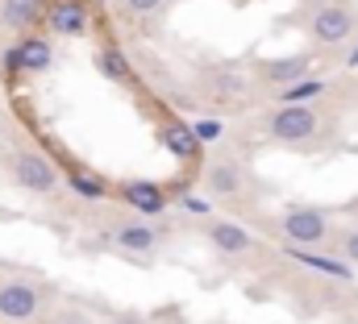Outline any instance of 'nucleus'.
I'll return each mask as SVG.
<instances>
[{"instance_id":"nucleus-1","label":"nucleus","mask_w":358,"mask_h":324,"mask_svg":"<svg viewBox=\"0 0 358 324\" xmlns=\"http://www.w3.org/2000/svg\"><path fill=\"white\" fill-rule=\"evenodd\" d=\"M304 29H308V38L317 46H342V42L355 38L358 13H355V4H346V0H321V4L308 8Z\"/></svg>"},{"instance_id":"nucleus-2","label":"nucleus","mask_w":358,"mask_h":324,"mask_svg":"<svg viewBox=\"0 0 358 324\" xmlns=\"http://www.w3.org/2000/svg\"><path fill=\"white\" fill-rule=\"evenodd\" d=\"M321 121L325 117L313 104H279L275 112H267V138L283 142V146H304V142L317 138Z\"/></svg>"},{"instance_id":"nucleus-3","label":"nucleus","mask_w":358,"mask_h":324,"mask_svg":"<svg viewBox=\"0 0 358 324\" xmlns=\"http://www.w3.org/2000/svg\"><path fill=\"white\" fill-rule=\"evenodd\" d=\"M279 233L292 245H321L334 237V216L325 208H308V204H296L279 216Z\"/></svg>"},{"instance_id":"nucleus-4","label":"nucleus","mask_w":358,"mask_h":324,"mask_svg":"<svg viewBox=\"0 0 358 324\" xmlns=\"http://www.w3.org/2000/svg\"><path fill=\"white\" fill-rule=\"evenodd\" d=\"M246 187H250V179H246V166L238 159L221 154V159H213L204 166V191L213 200H242Z\"/></svg>"},{"instance_id":"nucleus-5","label":"nucleus","mask_w":358,"mask_h":324,"mask_svg":"<svg viewBox=\"0 0 358 324\" xmlns=\"http://www.w3.org/2000/svg\"><path fill=\"white\" fill-rule=\"evenodd\" d=\"M13 179H17V187H25L34 196H46V191L59 187L55 162L46 159V154H38V150H17L13 154Z\"/></svg>"},{"instance_id":"nucleus-6","label":"nucleus","mask_w":358,"mask_h":324,"mask_svg":"<svg viewBox=\"0 0 358 324\" xmlns=\"http://www.w3.org/2000/svg\"><path fill=\"white\" fill-rule=\"evenodd\" d=\"M42 312V287L29 279L0 283V321H34Z\"/></svg>"},{"instance_id":"nucleus-7","label":"nucleus","mask_w":358,"mask_h":324,"mask_svg":"<svg viewBox=\"0 0 358 324\" xmlns=\"http://www.w3.org/2000/svg\"><path fill=\"white\" fill-rule=\"evenodd\" d=\"M204 237H208V245H213L221 258H246V253H255V245H259L242 225L221 221V216H208V221H204Z\"/></svg>"},{"instance_id":"nucleus-8","label":"nucleus","mask_w":358,"mask_h":324,"mask_svg":"<svg viewBox=\"0 0 358 324\" xmlns=\"http://www.w3.org/2000/svg\"><path fill=\"white\" fill-rule=\"evenodd\" d=\"M308 67H313V59L308 54H287V59H259L255 63V75L267 83V87H287V83L304 80L308 75Z\"/></svg>"},{"instance_id":"nucleus-9","label":"nucleus","mask_w":358,"mask_h":324,"mask_svg":"<svg viewBox=\"0 0 358 324\" xmlns=\"http://www.w3.org/2000/svg\"><path fill=\"white\" fill-rule=\"evenodd\" d=\"M46 25L59 38H80V34H88V8L80 0H55L46 8Z\"/></svg>"},{"instance_id":"nucleus-10","label":"nucleus","mask_w":358,"mask_h":324,"mask_svg":"<svg viewBox=\"0 0 358 324\" xmlns=\"http://www.w3.org/2000/svg\"><path fill=\"white\" fill-rule=\"evenodd\" d=\"M159 146H163L167 154H176V159H183V162L200 154V138H196V129H192L187 121H176V117L159 125Z\"/></svg>"},{"instance_id":"nucleus-11","label":"nucleus","mask_w":358,"mask_h":324,"mask_svg":"<svg viewBox=\"0 0 358 324\" xmlns=\"http://www.w3.org/2000/svg\"><path fill=\"white\" fill-rule=\"evenodd\" d=\"M121 200H125L134 212H142V216H159V212H167V191H163L159 183H146V179L125 183V187H121Z\"/></svg>"},{"instance_id":"nucleus-12","label":"nucleus","mask_w":358,"mask_h":324,"mask_svg":"<svg viewBox=\"0 0 358 324\" xmlns=\"http://www.w3.org/2000/svg\"><path fill=\"white\" fill-rule=\"evenodd\" d=\"M113 242H117V249H125V253H155L163 237H159L155 225H146V221H129V225L113 229Z\"/></svg>"},{"instance_id":"nucleus-13","label":"nucleus","mask_w":358,"mask_h":324,"mask_svg":"<svg viewBox=\"0 0 358 324\" xmlns=\"http://www.w3.org/2000/svg\"><path fill=\"white\" fill-rule=\"evenodd\" d=\"M8 67H21V71H46V67H50V46L38 42V38H29V42H21L17 50H8Z\"/></svg>"},{"instance_id":"nucleus-14","label":"nucleus","mask_w":358,"mask_h":324,"mask_svg":"<svg viewBox=\"0 0 358 324\" xmlns=\"http://www.w3.org/2000/svg\"><path fill=\"white\" fill-rule=\"evenodd\" d=\"M287 253H292L296 262H304V266H313V270L338 279V283H350V279H355V274H350V262H342V258H321V253H308L304 245H292Z\"/></svg>"},{"instance_id":"nucleus-15","label":"nucleus","mask_w":358,"mask_h":324,"mask_svg":"<svg viewBox=\"0 0 358 324\" xmlns=\"http://www.w3.org/2000/svg\"><path fill=\"white\" fill-rule=\"evenodd\" d=\"M96 71H100L104 80H113V83H129L134 80V67H129V59H125L117 46L96 50Z\"/></svg>"},{"instance_id":"nucleus-16","label":"nucleus","mask_w":358,"mask_h":324,"mask_svg":"<svg viewBox=\"0 0 358 324\" xmlns=\"http://www.w3.org/2000/svg\"><path fill=\"white\" fill-rule=\"evenodd\" d=\"M208 87H213V96H217V100H238V96H246V87H250V83L242 80L234 67H217V71L208 75Z\"/></svg>"},{"instance_id":"nucleus-17","label":"nucleus","mask_w":358,"mask_h":324,"mask_svg":"<svg viewBox=\"0 0 358 324\" xmlns=\"http://www.w3.org/2000/svg\"><path fill=\"white\" fill-rule=\"evenodd\" d=\"M38 13H42V0H4V8H0L4 25H13V29L34 25V21H38Z\"/></svg>"},{"instance_id":"nucleus-18","label":"nucleus","mask_w":358,"mask_h":324,"mask_svg":"<svg viewBox=\"0 0 358 324\" xmlns=\"http://www.w3.org/2000/svg\"><path fill=\"white\" fill-rule=\"evenodd\" d=\"M329 83L325 80H296V83H287V87H279V104H308V100H317L321 91H325Z\"/></svg>"},{"instance_id":"nucleus-19","label":"nucleus","mask_w":358,"mask_h":324,"mask_svg":"<svg viewBox=\"0 0 358 324\" xmlns=\"http://www.w3.org/2000/svg\"><path fill=\"white\" fill-rule=\"evenodd\" d=\"M71 191L76 196H84V200H104L108 196V183L100 179V175H92V170H71Z\"/></svg>"},{"instance_id":"nucleus-20","label":"nucleus","mask_w":358,"mask_h":324,"mask_svg":"<svg viewBox=\"0 0 358 324\" xmlns=\"http://www.w3.org/2000/svg\"><path fill=\"white\" fill-rule=\"evenodd\" d=\"M338 258L350 262V266H358V225L338 229Z\"/></svg>"},{"instance_id":"nucleus-21","label":"nucleus","mask_w":358,"mask_h":324,"mask_svg":"<svg viewBox=\"0 0 358 324\" xmlns=\"http://www.w3.org/2000/svg\"><path fill=\"white\" fill-rule=\"evenodd\" d=\"M125 4V13H138V17H146V13H159L167 0H121Z\"/></svg>"},{"instance_id":"nucleus-22","label":"nucleus","mask_w":358,"mask_h":324,"mask_svg":"<svg viewBox=\"0 0 358 324\" xmlns=\"http://www.w3.org/2000/svg\"><path fill=\"white\" fill-rule=\"evenodd\" d=\"M217 133H221V125H217V121H204V125H196V138H200V142H208V138H217Z\"/></svg>"},{"instance_id":"nucleus-23","label":"nucleus","mask_w":358,"mask_h":324,"mask_svg":"<svg viewBox=\"0 0 358 324\" xmlns=\"http://www.w3.org/2000/svg\"><path fill=\"white\" fill-rule=\"evenodd\" d=\"M183 208H187V212H196V216H208V204H204V200H196V196H183Z\"/></svg>"},{"instance_id":"nucleus-24","label":"nucleus","mask_w":358,"mask_h":324,"mask_svg":"<svg viewBox=\"0 0 358 324\" xmlns=\"http://www.w3.org/2000/svg\"><path fill=\"white\" fill-rule=\"evenodd\" d=\"M108 324H150V321H146L142 312H121V316H113Z\"/></svg>"},{"instance_id":"nucleus-25","label":"nucleus","mask_w":358,"mask_h":324,"mask_svg":"<svg viewBox=\"0 0 358 324\" xmlns=\"http://www.w3.org/2000/svg\"><path fill=\"white\" fill-rule=\"evenodd\" d=\"M55 324H92V321L84 316V312H63V316H59Z\"/></svg>"},{"instance_id":"nucleus-26","label":"nucleus","mask_w":358,"mask_h":324,"mask_svg":"<svg viewBox=\"0 0 358 324\" xmlns=\"http://www.w3.org/2000/svg\"><path fill=\"white\" fill-rule=\"evenodd\" d=\"M350 324H358V300H355V308H350Z\"/></svg>"},{"instance_id":"nucleus-27","label":"nucleus","mask_w":358,"mask_h":324,"mask_svg":"<svg viewBox=\"0 0 358 324\" xmlns=\"http://www.w3.org/2000/svg\"><path fill=\"white\" fill-rule=\"evenodd\" d=\"M350 63H358V46H355V54H350Z\"/></svg>"},{"instance_id":"nucleus-28","label":"nucleus","mask_w":358,"mask_h":324,"mask_svg":"<svg viewBox=\"0 0 358 324\" xmlns=\"http://www.w3.org/2000/svg\"><path fill=\"white\" fill-rule=\"evenodd\" d=\"M304 4H321V0H304Z\"/></svg>"}]
</instances>
